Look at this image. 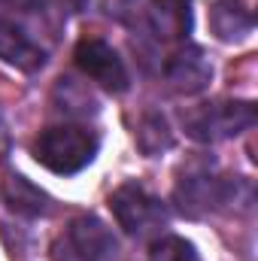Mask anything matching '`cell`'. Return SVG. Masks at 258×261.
Here are the masks:
<instances>
[{
	"instance_id": "obj_1",
	"label": "cell",
	"mask_w": 258,
	"mask_h": 261,
	"mask_svg": "<svg viewBox=\"0 0 258 261\" xmlns=\"http://www.w3.org/2000/svg\"><path fill=\"white\" fill-rule=\"evenodd\" d=\"M34 155L46 170H52L58 176H73L94 161L97 137L88 128H79V125L46 128L34 143Z\"/></svg>"
},
{
	"instance_id": "obj_12",
	"label": "cell",
	"mask_w": 258,
	"mask_h": 261,
	"mask_svg": "<svg viewBox=\"0 0 258 261\" xmlns=\"http://www.w3.org/2000/svg\"><path fill=\"white\" fill-rule=\"evenodd\" d=\"M152 261H200L192 243H186L183 237H161L152 246Z\"/></svg>"
},
{
	"instance_id": "obj_3",
	"label": "cell",
	"mask_w": 258,
	"mask_h": 261,
	"mask_svg": "<svg viewBox=\"0 0 258 261\" xmlns=\"http://www.w3.org/2000/svg\"><path fill=\"white\" fill-rule=\"evenodd\" d=\"M255 125V107L243 103V100H225V103H207L200 110H194L186 119L189 137L200 143H216V140H228L237 137L246 128Z\"/></svg>"
},
{
	"instance_id": "obj_10",
	"label": "cell",
	"mask_w": 258,
	"mask_h": 261,
	"mask_svg": "<svg viewBox=\"0 0 258 261\" xmlns=\"http://www.w3.org/2000/svg\"><path fill=\"white\" fill-rule=\"evenodd\" d=\"M0 58L15 64L18 70H37L46 64V52L37 43H31V37L6 18H0Z\"/></svg>"
},
{
	"instance_id": "obj_9",
	"label": "cell",
	"mask_w": 258,
	"mask_h": 261,
	"mask_svg": "<svg viewBox=\"0 0 258 261\" xmlns=\"http://www.w3.org/2000/svg\"><path fill=\"white\" fill-rule=\"evenodd\" d=\"M252 12L240 0H216L210 6V31L222 43H240L252 34Z\"/></svg>"
},
{
	"instance_id": "obj_8",
	"label": "cell",
	"mask_w": 258,
	"mask_h": 261,
	"mask_svg": "<svg viewBox=\"0 0 258 261\" xmlns=\"http://www.w3.org/2000/svg\"><path fill=\"white\" fill-rule=\"evenodd\" d=\"M167 79L179 94H197L207 88V82L213 79V67L207 61V55L200 49H186L176 52L167 64Z\"/></svg>"
},
{
	"instance_id": "obj_7",
	"label": "cell",
	"mask_w": 258,
	"mask_h": 261,
	"mask_svg": "<svg viewBox=\"0 0 258 261\" xmlns=\"http://www.w3.org/2000/svg\"><path fill=\"white\" fill-rule=\"evenodd\" d=\"M70 246L88 261H110L116 258V237L110 234V228L94 219V216H82L70 225Z\"/></svg>"
},
{
	"instance_id": "obj_5",
	"label": "cell",
	"mask_w": 258,
	"mask_h": 261,
	"mask_svg": "<svg viewBox=\"0 0 258 261\" xmlns=\"http://www.w3.org/2000/svg\"><path fill=\"white\" fill-rule=\"evenodd\" d=\"M231 197V182L225 179H216L210 173H200V176H186L179 186H176V203L186 216H203L216 206H222L225 200Z\"/></svg>"
},
{
	"instance_id": "obj_4",
	"label": "cell",
	"mask_w": 258,
	"mask_h": 261,
	"mask_svg": "<svg viewBox=\"0 0 258 261\" xmlns=\"http://www.w3.org/2000/svg\"><path fill=\"white\" fill-rule=\"evenodd\" d=\"M73 61L76 67L88 76V79H94L100 88H107V91H113V94H122L125 88H128V67L125 61L119 58V52L110 46V43H104V40H97V37H85V40H79L76 43V52H73Z\"/></svg>"
},
{
	"instance_id": "obj_13",
	"label": "cell",
	"mask_w": 258,
	"mask_h": 261,
	"mask_svg": "<svg viewBox=\"0 0 258 261\" xmlns=\"http://www.w3.org/2000/svg\"><path fill=\"white\" fill-rule=\"evenodd\" d=\"M55 261H88V258H82V255H79V252H76V249H73V246L67 243L64 249L58 252V258H55Z\"/></svg>"
},
{
	"instance_id": "obj_11",
	"label": "cell",
	"mask_w": 258,
	"mask_h": 261,
	"mask_svg": "<svg viewBox=\"0 0 258 261\" xmlns=\"http://www.w3.org/2000/svg\"><path fill=\"white\" fill-rule=\"evenodd\" d=\"M6 197H9V206L18 210V213H28V216H40L49 210V197L43 195L37 186H31L24 176H12L6 182Z\"/></svg>"
},
{
	"instance_id": "obj_2",
	"label": "cell",
	"mask_w": 258,
	"mask_h": 261,
	"mask_svg": "<svg viewBox=\"0 0 258 261\" xmlns=\"http://www.w3.org/2000/svg\"><path fill=\"white\" fill-rule=\"evenodd\" d=\"M110 210L116 216V222L128 231L131 237H155L161 234V228L167 225V210L158 197H152L146 189L125 182L122 189H116L110 195Z\"/></svg>"
},
{
	"instance_id": "obj_6",
	"label": "cell",
	"mask_w": 258,
	"mask_h": 261,
	"mask_svg": "<svg viewBox=\"0 0 258 261\" xmlns=\"http://www.w3.org/2000/svg\"><path fill=\"white\" fill-rule=\"evenodd\" d=\"M149 28L158 40L176 43L192 31V0H149Z\"/></svg>"
}]
</instances>
